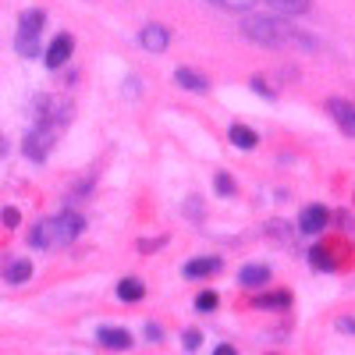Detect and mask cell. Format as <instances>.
<instances>
[{
    "mask_svg": "<svg viewBox=\"0 0 355 355\" xmlns=\"http://www.w3.org/2000/svg\"><path fill=\"white\" fill-rule=\"evenodd\" d=\"M231 142L239 146V150H256V142H259V135L249 128V125H231Z\"/></svg>",
    "mask_w": 355,
    "mask_h": 355,
    "instance_id": "cell-15",
    "label": "cell"
},
{
    "mask_svg": "<svg viewBox=\"0 0 355 355\" xmlns=\"http://www.w3.org/2000/svg\"><path fill=\"white\" fill-rule=\"evenodd\" d=\"M146 338H150V341H160V338H164V331L157 327V323H146Z\"/></svg>",
    "mask_w": 355,
    "mask_h": 355,
    "instance_id": "cell-26",
    "label": "cell"
},
{
    "mask_svg": "<svg viewBox=\"0 0 355 355\" xmlns=\"http://www.w3.org/2000/svg\"><path fill=\"white\" fill-rule=\"evenodd\" d=\"M214 189H217L220 196H234V182H231V174L217 171V178H214Z\"/></svg>",
    "mask_w": 355,
    "mask_h": 355,
    "instance_id": "cell-21",
    "label": "cell"
},
{
    "mask_svg": "<svg viewBox=\"0 0 355 355\" xmlns=\"http://www.w3.org/2000/svg\"><path fill=\"white\" fill-rule=\"evenodd\" d=\"M242 36L259 43V46H270V50H316L320 43L313 36H306L302 28H295L284 18L274 15H245L242 18Z\"/></svg>",
    "mask_w": 355,
    "mask_h": 355,
    "instance_id": "cell-1",
    "label": "cell"
},
{
    "mask_svg": "<svg viewBox=\"0 0 355 355\" xmlns=\"http://www.w3.org/2000/svg\"><path fill=\"white\" fill-rule=\"evenodd\" d=\"M28 277H33V263H28V259H11L4 266V281L8 284H25Z\"/></svg>",
    "mask_w": 355,
    "mask_h": 355,
    "instance_id": "cell-13",
    "label": "cell"
},
{
    "mask_svg": "<svg viewBox=\"0 0 355 355\" xmlns=\"http://www.w3.org/2000/svg\"><path fill=\"white\" fill-rule=\"evenodd\" d=\"M214 4H220V8H227V11H249L252 4H256V0H214Z\"/></svg>",
    "mask_w": 355,
    "mask_h": 355,
    "instance_id": "cell-22",
    "label": "cell"
},
{
    "mask_svg": "<svg viewBox=\"0 0 355 355\" xmlns=\"http://www.w3.org/2000/svg\"><path fill=\"white\" fill-rule=\"evenodd\" d=\"M196 309H199V313H210V309H217V291H199Z\"/></svg>",
    "mask_w": 355,
    "mask_h": 355,
    "instance_id": "cell-20",
    "label": "cell"
},
{
    "mask_svg": "<svg viewBox=\"0 0 355 355\" xmlns=\"http://www.w3.org/2000/svg\"><path fill=\"white\" fill-rule=\"evenodd\" d=\"M256 309H288L291 306V295L288 291H274V295H259V299L252 302Z\"/></svg>",
    "mask_w": 355,
    "mask_h": 355,
    "instance_id": "cell-18",
    "label": "cell"
},
{
    "mask_svg": "<svg viewBox=\"0 0 355 355\" xmlns=\"http://www.w3.org/2000/svg\"><path fill=\"white\" fill-rule=\"evenodd\" d=\"M43 25H46V15H43L40 8L21 11V18H18V36H15V50H18L21 57H40Z\"/></svg>",
    "mask_w": 355,
    "mask_h": 355,
    "instance_id": "cell-3",
    "label": "cell"
},
{
    "mask_svg": "<svg viewBox=\"0 0 355 355\" xmlns=\"http://www.w3.org/2000/svg\"><path fill=\"white\" fill-rule=\"evenodd\" d=\"M220 266H224V263H220L217 256H202V259L185 263V270H182V274H185V277H210V274L220 270Z\"/></svg>",
    "mask_w": 355,
    "mask_h": 355,
    "instance_id": "cell-12",
    "label": "cell"
},
{
    "mask_svg": "<svg viewBox=\"0 0 355 355\" xmlns=\"http://www.w3.org/2000/svg\"><path fill=\"white\" fill-rule=\"evenodd\" d=\"M0 220H4L8 227H18V220H21V214H18V210H4V214H0Z\"/></svg>",
    "mask_w": 355,
    "mask_h": 355,
    "instance_id": "cell-25",
    "label": "cell"
},
{
    "mask_svg": "<svg viewBox=\"0 0 355 355\" xmlns=\"http://www.w3.org/2000/svg\"><path fill=\"white\" fill-rule=\"evenodd\" d=\"M53 142H57V132H50V128L36 125L33 132L25 135V142H21V153H25L28 160H36V164H43V160L50 157V150H53Z\"/></svg>",
    "mask_w": 355,
    "mask_h": 355,
    "instance_id": "cell-5",
    "label": "cell"
},
{
    "mask_svg": "<svg viewBox=\"0 0 355 355\" xmlns=\"http://www.w3.org/2000/svg\"><path fill=\"white\" fill-rule=\"evenodd\" d=\"M100 345L103 348H114V352H125V348H132V334L125 331V327H100Z\"/></svg>",
    "mask_w": 355,
    "mask_h": 355,
    "instance_id": "cell-11",
    "label": "cell"
},
{
    "mask_svg": "<svg viewBox=\"0 0 355 355\" xmlns=\"http://www.w3.org/2000/svg\"><path fill=\"white\" fill-rule=\"evenodd\" d=\"M252 89H256V93H259V96H266V100H270V96H274V89H270V85H266L263 78H252Z\"/></svg>",
    "mask_w": 355,
    "mask_h": 355,
    "instance_id": "cell-24",
    "label": "cell"
},
{
    "mask_svg": "<svg viewBox=\"0 0 355 355\" xmlns=\"http://www.w3.org/2000/svg\"><path fill=\"white\" fill-rule=\"evenodd\" d=\"M139 43H142V50H150V53H164L171 46V33L164 25H142L139 28Z\"/></svg>",
    "mask_w": 355,
    "mask_h": 355,
    "instance_id": "cell-9",
    "label": "cell"
},
{
    "mask_svg": "<svg viewBox=\"0 0 355 355\" xmlns=\"http://www.w3.org/2000/svg\"><path fill=\"white\" fill-rule=\"evenodd\" d=\"M8 153V142H4V135H0V157H4Z\"/></svg>",
    "mask_w": 355,
    "mask_h": 355,
    "instance_id": "cell-29",
    "label": "cell"
},
{
    "mask_svg": "<svg viewBox=\"0 0 355 355\" xmlns=\"http://www.w3.org/2000/svg\"><path fill=\"white\" fill-rule=\"evenodd\" d=\"M331 224V214H327V206H306V210L299 214V231L302 234H320L323 227Z\"/></svg>",
    "mask_w": 355,
    "mask_h": 355,
    "instance_id": "cell-8",
    "label": "cell"
},
{
    "mask_svg": "<svg viewBox=\"0 0 355 355\" xmlns=\"http://www.w3.org/2000/svg\"><path fill=\"white\" fill-rule=\"evenodd\" d=\"M146 295V284L139 277H125V281H117V299L121 302H139Z\"/></svg>",
    "mask_w": 355,
    "mask_h": 355,
    "instance_id": "cell-14",
    "label": "cell"
},
{
    "mask_svg": "<svg viewBox=\"0 0 355 355\" xmlns=\"http://www.w3.org/2000/svg\"><path fill=\"white\" fill-rule=\"evenodd\" d=\"M266 4H270L277 15H306L309 8H313V0H266Z\"/></svg>",
    "mask_w": 355,
    "mask_h": 355,
    "instance_id": "cell-17",
    "label": "cell"
},
{
    "mask_svg": "<svg viewBox=\"0 0 355 355\" xmlns=\"http://www.w3.org/2000/svg\"><path fill=\"white\" fill-rule=\"evenodd\" d=\"M338 331H348V334H355V320H338Z\"/></svg>",
    "mask_w": 355,
    "mask_h": 355,
    "instance_id": "cell-27",
    "label": "cell"
},
{
    "mask_svg": "<svg viewBox=\"0 0 355 355\" xmlns=\"http://www.w3.org/2000/svg\"><path fill=\"white\" fill-rule=\"evenodd\" d=\"M266 281H270V270H266V266H242L239 270V284H245V288H259Z\"/></svg>",
    "mask_w": 355,
    "mask_h": 355,
    "instance_id": "cell-16",
    "label": "cell"
},
{
    "mask_svg": "<svg viewBox=\"0 0 355 355\" xmlns=\"http://www.w3.org/2000/svg\"><path fill=\"white\" fill-rule=\"evenodd\" d=\"M75 53V40L68 36V33H61V36H57L50 46H46V53H43V61H46V68H64L68 64V57Z\"/></svg>",
    "mask_w": 355,
    "mask_h": 355,
    "instance_id": "cell-6",
    "label": "cell"
},
{
    "mask_svg": "<svg viewBox=\"0 0 355 355\" xmlns=\"http://www.w3.org/2000/svg\"><path fill=\"white\" fill-rule=\"evenodd\" d=\"M309 259H313L316 270H334V252H331L327 245H316V249L309 252Z\"/></svg>",
    "mask_w": 355,
    "mask_h": 355,
    "instance_id": "cell-19",
    "label": "cell"
},
{
    "mask_svg": "<svg viewBox=\"0 0 355 355\" xmlns=\"http://www.w3.org/2000/svg\"><path fill=\"white\" fill-rule=\"evenodd\" d=\"M82 227H85V220L78 214L64 210V214H57V217L40 220L33 231H28V242H33L36 249H64V245H71L78 234H82Z\"/></svg>",
    "mask_w": 355,
    "mask_h": 355,
    "instance_id": "cell-2",
    "label": "cell"
},
{
    "mask_svg": "<svg viewBox=\"0 0 355 355\" xmlns=\"http://www.w3.org/2000/svg\"><path fill=\"white\" fill-rule=\"evenodd\" d=\"M327 114L334 117L338 128H341L348 139H355V103H348V100L334 96V100H327Z\"/></svg>",
    "mask_w": 355,
    "mask_h": 355,
    "instance_id": "cell-7",
    "label": "cell"
},
{
    "mask_svg": "<svg viewBox=\"0 0 355 355\" xmlns=\"http://www.w3.org/2000/svg\"><path fill=\"white\" fill-rule=\"evenodd\" d=\"M199 341H202V334H199V331H185V334H182V345H185L189 352H196V348H199Z\"/></svg>",
    "mask_w": 355,
    "mask_h": 355,
    "instance_id": "cell-23",
    "label": "cell"
},
{
    "mask_svg": "<svg viewBox=\"0 0 355 355\" xmlns=\"http://www.w3.org/2000/svg\"><path fill=\"white\" fill-rule=\"evenodd\" d=\"M174 82L182 85V89H189V93H206V89H210V78L199 75L196 68H178L174 71Z\"/></svg>",
    "mask_w": 355,
    "mask_h": 355,
    "instance_id": "cell-10",
    "label": "cell"
},
{
    "mask_svg": "<svg viewBox=\"0 0 355 355\" xmlns=\"http://www.w3.org/2000/svg\"><path fill=\"white\" fill-rule=\"evenodd\" d=\"M71 114H75V107L64 96H40L36 100V125H43L57 135H61V128H68Z\"/></svg>",
    "mask_w": 355,
    "mask_h": 355,
    "instance_id": "cell-4",
    "label": "cell"
},
{
    "mask_svg": "<svg viewBox=\"0 0 355 355\" xmlns=\"http://www.w3.org/2000/svg\"><path fill=\"white\" fill-rule=\"evenodd\" d=\"M214 355H239V352H234L231 345H217V352H214Z\"/></svg>",
    "mask_w": 355,
    "mask_h": 355,
    "instance_id": "cell-28",
    "label": "cell"
}]
</instances>
